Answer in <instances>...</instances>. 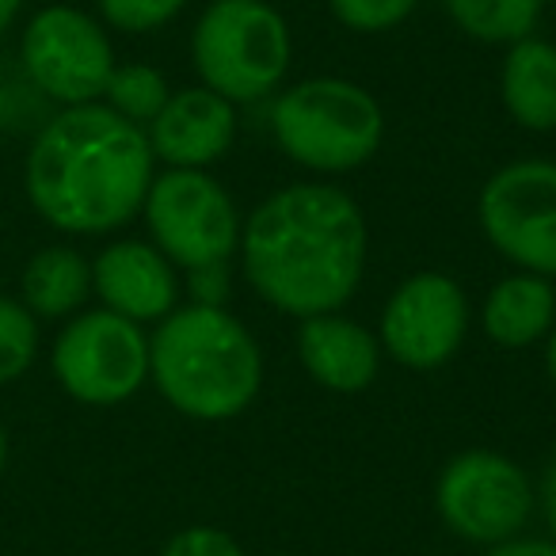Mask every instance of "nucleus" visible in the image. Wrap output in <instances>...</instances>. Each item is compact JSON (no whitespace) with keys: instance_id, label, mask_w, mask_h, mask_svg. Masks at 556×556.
<instances>
[{"instance_id":"nucleus-6","label":"nucleus","mask_w":556,"mask_h":556,"mask_svg":"<svg viewBox=\"0 0 556 556\" xmlns=\"http://www.w3.org/2000/svg\"><path fill=\"white\" fill-rule=\"evenodd\" d=\"M141 217L153 244L184 270L229 263L240 252L244 217L232 194L202 168H168L153 176Z\"/></svg>"},{"instance_id":"nucleus-10","label":"nucleus","mask_w":556,"mask_h":556,"mask_svg":"<svg viewBox=\"0 0 556 556\" xmlns=\"http://www.w3.org/2000/svg\"><path fill=\"white\" fill-rule=\"evenodd\" d=\"M488 244L518 270L556 278V161L526 156L488 176L477 199Z\"/></svg>"},{"instance_id":"nucleus-22","label":"nucleus","mask_w":556,"mask_h":556,"mask_svg":"<svg viewBox=\"0 0 556 556\" xmlns=\"http://www.w3.org/2000/svg\"><path fill=\"white\" fill-rule=\"evenodd\" d=\"M108 27L126 35H146L172 24L187 9V0H96Z\"/></svg>"},{"instance_id":"nucleus-27","label":"nucleus","mask_w":556,"mask_h":556,"mask_svg":"<svg viewBox=\"0 0 556 556\" xmlns=\"http://www.w3.org/2000/svg\"><path fill=\"white\" fill-rule=\"evenodd\" d=\"M20 9H24V0H0V35H4L12 24H16Z\"/></svg>"},{"instance_id":"nucleus-26","label":"nucleus","mask_w":556,"mask_h":556,"mask_svg":"<svg viewBox=\"0 0 556 556\" xmlns=\"http://www.w3.org/2000/svg\"><path fill=\"white\" fill-rule=\"evenodd\" d=\"M480 556H556V541L548 538H510L503 545H492Z\"/></svg>"},{"instance_id":"nucleus-18","label":"nucleus","mask_w":556,"mask_h":556,"mask_svg":"<svg viewBox=\"0 0 556 556\" xmlns=\"http://www.w3.org/2000/svg\"><path fill=\"white\" fill-rule=\"evenodd\" d=\"M457 27L488 47H515L541 24L545 0H442Z\"/></svg>"},{"instance_id":"nucleus-7","label":"nucleus","mask_w":556,"mask_h":556,"mask_svg":"<svg viewBox=\"0 0 556 556\" xmlns=\"http://www.w3.org/2000/svg\"><path fill=\"white\" fill-rule=\"evenodd\" d=\"M434 507L446 530L472 545H503L522 538L538 492L526 469L500 450H462L434 480Z\"/></svg>"},{"instance_id":"nucleus-19","label":"nucleus","mask_w":556,"mask_h":556,"mask_svg":"<svg viewBox=\"0 0 556 556\" xmlns=\"http://www.w3.org/2000/svg\"><path fill=\"white\" fill-rule=\"evenodd\" d=\"M168 96H172V88H168V80H164L161 70L134 62V65H115V73H111L100 103H108L115 115H123L126 123H134V126L146 130V126L161 115V108L168 103Z\"/></svg>"},{"instance_id":"nucleus-16","label":"nucleus","mask_w":556,"mask_h":556,"mask_svg":"<svg viewBox=\"0 0 556 556\" xmlns=\"http://www.w3.org/2000/svg\"><path fill=\"white\" fill-rule=\"evenodd\" d=\"M500 96L507 115L533 134L556 130V47L538 35L507 47L500 70Z\"/></svg>"},{"instance_id":"nucleus-1","label":"nucleus","mask_w":556,"mask_h":556,"mask_svg":"<svg viewBox=\"0 0 556 556\" xmlns=\"http://www.w3.org/2000/svg\"><path fill=\"white\" fill-rule=\"evenodd\" d=\"M366 214L343 187L290 184L267 194L240 229L248 287L287 317L340 313L366 275Z\"/></svg>"},{"instance_id":"nucleus-15","label":"nucleus","mask_w":556,"mask_h":556,"mask_svg":"<svg viewBox=\"0 0 556 556\" xmlns=\"http://www.w3.org/2000/svg\"><path fill=\"white\" fill-rule=\"evenodd\" d=\"M480 328L495 348L522 351L556 328V290L545 275L515 270L488 290L480 305Z\"/></svg>"},{"instance_id":"nucleus-5","label":"nucleus","mask_w":556,"mask_h":556,"mask_svg":"<svg viewBox=\"0 0 556 556\" xmlns=\"http://www.w3.org/2000/svg\"><path fill=\"white\" fill-rule=\"evenodd\" d=\"M202 85L229 103H255L287 80L294 39L287 16L267 0H214L191 35Z\"/></svg>"},{"instance_id":"nucleus-25","label":"nucleus","mask_w":556,"mask_h":556,"mask_svg":"<svg viewBox=\"0 0 556 556\" xmlns=\"http://www.w3.org/2000/svg\"><path fill=\"white\" fill-rule=\"evenodd\" d=\"M533 492H538V507H541V518H545L548 541H556V457L545 465L541 484L533 488Z\"/></svg>"},{"instance_id":"nucleus-3","label":"nucleus","mask_w":556,"mask_h":556,"mask_svg":"<svg viewBox=\"0 0 556 556\" xmlns=\"http://www.w3.org/2000/svg\"><path fill=\"white\" fill-rule=\"evenodd\" d=\"M149 381L187 419L225 424L255 404L263 351L225 305H179L149 336Z\"/></svg>"},{"instance_id":"nucleus-23","label":"nucleus","mask_w":556,"mask_h":556,"mask_svg":"<svg viewBox=\"0 0 556 556\" xmlns=\"http://www.w3.org/2000/svg\"><path fill=\"white\" fill-rule=\"evenodd\" d=\"M161 556H248L237 538H229L217 526H187V530L172 533Z\"/></svg>"},{"instance_id":"nucleus-24","label":"nucleus","mask_w":556,"mask_h":556,"mask_svg":"<svg viewBox=\"0 0 556 556\" xmlns=\"http://www.w3.org/2000/svg\"><path fill=\"white\" fill-rule=\"evenodd\" d=\"M187 290H191L194 305H225L229 298V263H214V267L187 270Z\"/></svg>"},{"instance_id":"nucleus-17","label":"nucleus","mask_w":556,"mask_h":556,"mask_svg":"<svg viewBox=\"0 0 556 556\" xmlns=\"http://www.w3.org/2000/svg\"><path fill=\"white\" fill-rule=\"evenodd\" d=\"M88 298H92V263L70 244L39 248L20 275V302L35 320L77 317Z\"/></svg>"},{"instance_id":"nucleus-4","label":"nucleus","mask_w":556,"mask_h":556,"mask_svg":"<svg viewBox=\"0 0 556 556\" xmlns=\"http://www.w3.org/2000/svg\"><path fill=\"white\" fill-rule=\"evenodd\" d=\"M270 134L294 164L320 176H340L378 156L386 111L355 80L309 77L275 96Z\"/></svg>"},{"instance_id":"nucleus-14","label":"nucleus","mask_w":556,"mask_h":556,"mask_svg":"<svg viewBox=\"0 0 556 556\" xmlns=\"http://www.w3.org/2000/svg\"><path fill=\"white\" fill-rule=\"evenodd\" d=\"M298 358L317 386L332 393H363L378 381L381 343L358 320L343 313L305 317L298 328Z\"/></svg>"},{"instance_id":"nucleus-9","label":"nucleus","mask_w":556,"mask_h":556,"mask_svg":"<svg viewBox=\"0 0 556 556\" xmlns=\"http://www.w3.org/2000/svg\"><path fill=\"white\" fill-rule=\"evenodd\" d=\"M54 378L88 408L126 404L149 381V336L111 309L77 313L54 343Z\"/></svg>"},{"instance_id":"nucleus-2","label":"nucleus","mask_w":556,"mask_h":556,"mask_svg":"<svg viewBox=\"0 0 556 556\" xmlns=\"http://www.w3.org/2000/svg\"><path fill=\"white\" fill-rule=\"evenodd\" d=\"M156 156L141 126L108 103L62 108L39 126L24 164L35 214L70 237H103L141 214Z\"/></svg>"},{"instance_id":"nucleus-20","label":"nucleus","mask_w":556,"mask_h":556,"mask_svg":"<svg viewBox=\"0 0 556 556\" xmlns=\"http://www.w3.org/2000/svg\"><path fill=\"white\" fill-rule=\"evenodd\" d=\"M39 355V320L16 298H0V386L24 378Z\"/></svg>"},{"instance_id":"nucleus-29","label":"nucleus","mask_w":556,"mask_h":556,"mask_svg":"<svg viewBox=\"0 0 556 556\" xmlns=\"http://www.w3.org/2000/svg\"><path fill=\"white\" fill-rule=\"evenodd\" d=\"M4 469H9V434H4V424H0V480H4Z\"/></svg>"},{"instance_id":"nucleus-28","label":"nucleus","mask_w":556,"mask_h":556,"mask_svg":"<svg viewBox=\"0 0 556 556\" xmlns=\"http://www.w3.org/2000/svg\"><path fill=\"white\" fill-rule=\"evenodd\" d=\"M545 370H548V378H553V386H556V328L545 336Z\"/></svg>"},{"instance_id":"nucleus-13","label":"nucleus","mask_w":556,"mask_h":556,"mask_svg":"<svg viewBox=\"0 0 556 556\" xmlns=\"http://www.w3.org/2000/svg\"><path fill=\"white\" fill-rule=\"evenodd\" d=\"M149 149L168 168H202L217 164L237 141V103L210 92L206 85L172 92L161 115L146 126Z\"/></svg>"},{"instance_id":"nucleus-11","label":"nucleus","mask_w":556,"mask_h":556,"mask_svg":"<svg viewBox=\"0 0 556 556\" xmlns=\"http://www.w3.org/2000/svg\"><path fill=\"white\" fill-rule=\"evenodd\" d=\"M469 332V298L457 278L416 270L389 294L378 343L408 370H439L462 351Z\"/></svg>"},{"instance_id":"nucleus-21","label":"nucleus","mask_w":556,"mask_h":556,"mask_svg":"<svg viewBox=\"0 0 556 556\" xmlns=\"http://www.w3.org/2000/svg\"><path fill=\"white\" fill-rule=\"evenodd\" d=\"M419 0H328L332 16L340 20L348 31L358 35H381L401 27L404 20L416 12Z\"/></svg>"},{"instance_id":"nucleus-12","label":"nucleus","mask_w":556,"mask_h":556,"mask_svg":"<svg viewBox=\"0 0 556 556\" xmlns=\"http://www.w3.org/2000/svg\"><path fill=\"white\" fill-rule=\"evenodd\" d=\"M92 294H100L103 309L153 325L179 309L176 263L149 240H115L92 260Z\"/></svg>"},{"instance_id":"nucleus-8","label":"nucleus","mask_w":556,"mask_h":556,"mask_svg":"<svg viewBox=\"0 0 556 556\" xmlns=\"http://www.w3.org/2000/svg\"><path fill=\"white\" fill-rule=\"evenodd\" d=\"M115 65L108 31L88 12L50 4L27 20L20 39V70L42 100L58 108L100 103Z\"/></svg>"}]
</instances>
